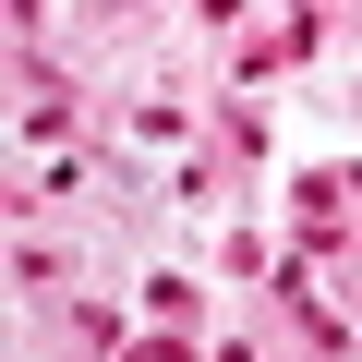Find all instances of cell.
I'll use <instances>...</instances> for the list:
<instances>
[{
  "label": "cell",
  "instance_id": "cell-1",
  "mask_svg": "<svg viewBox=\"0 0 362 362\" xmlns=\"http://www.w3.org/2000/svg\"><path fill=\"white\" fill-rule=\"evenodd\" d=\"M157 362H169V350H157Z\"/></svg>",
  "mask_w": 362,
  "mask_h": 362
}]
</instances>
